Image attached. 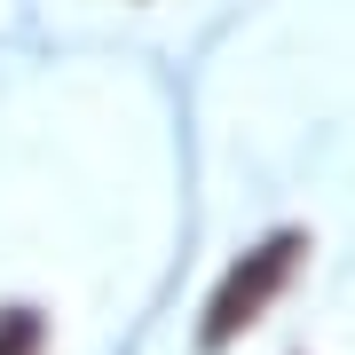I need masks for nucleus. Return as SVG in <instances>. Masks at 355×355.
Wrapping results in <instances>:
<instances>
[{"instance_id": "1", "label": "nucleus", "mask_w": 355, "mask_h": 355, "mask_svg": "<svg viewBox=\"0 0 355 355\" xmlns=\"http://www.w3.org/2000/svg\"><path fill=\"white\" fill-rule=\"evenodd\" d=\"M300 261H308V229H277V237H261V245H245L237 261L221 268V284L205 292V316H198V347L214 355V347H237L245 331H253L268 308L292 292V277H300Z\"/></svg>"}, {"instance_id": "2", "label": "nucleus", "mask_w": 355, "mask_h": 355, "mask_svg": "<svg viewBox=\"0 0 355 355\" xmlns=\"http://www.w3.org/2000/svg\"><path fill=\"white\" fill-rule=\"evenodd\" d=\"M0 355H48V316L40 308H0Z\"/></svg>"}]
</instances>
